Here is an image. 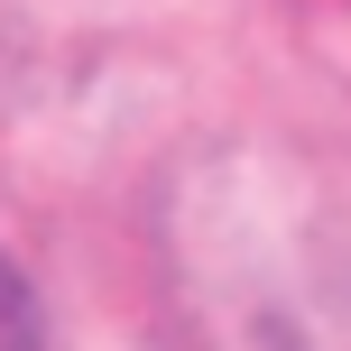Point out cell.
Wrapping results in <instances>:
<instances>
[{"label": "cell", "instance_id": "6da1fadb", "mask_svg": "<svg viewBox=\"0 0 351 351\" xmlns=\"http://www.w3.org/2000/svg\"><path fill=\"white\" fill-rule=\"evenodd\" d=\"M0 351H37V315H28V296H19L10 259H0Z\"/></svg>", "mask_w": 351, "mask_h": 351}]
</instances>
